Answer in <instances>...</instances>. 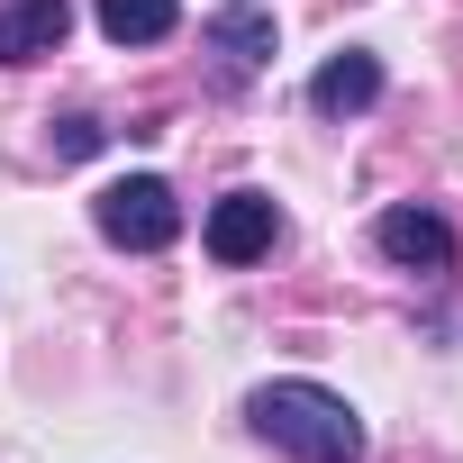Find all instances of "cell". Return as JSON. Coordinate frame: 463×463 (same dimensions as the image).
Masks as SVG:
<instances>
[{
    "instance_id": "6da1fadb",
    "label": "cell",
    "mask_w": 463,
    "mask_h": 463,
    "mask_svg": "<svg viewBox=\"0 0 463 463\" xmlns=\"http://www.w3.org/2000/svg\"><path fill=\"white\" fill-rule=\"evenodd\" d=\"M246 418H255V436L282 445L291 463H364V418H354V400L327 391V382H264V391L246 400Z\"/></svg>"
},
{
    "instance_id": "7a4b0ae2",
    "label": "cell",
    "mask_w": 463,
    "mask_h": 463,
    "mask_svg": "<svg viewBox=\"0 0 463 463\" xmlns=\"http://www.w3.org/2000/svg\"><path fill=\"white\" fill-rule=\"evenodd\" d=\"M91 227H100L109 246H128V255H164L182 237V200H173L164 173H128V182H109L91 200Z\"/></svg>"
},
{
    "instance_id": "3957f363",
    "label": "cell",
    "mask_w": 463,
    "mask_h": 463,
    "mask_svg": "<svg viewBox=\"0 0 463 463\" xmlns=\"http://www.w3.org/2000/svg\"><path fill=\"white\" fill-rule=\"evenodd\" d=\"M373 246H382L400 273H454V227H445L436 209H418V200H400V209L373 218Z\"/></svg>"
},
{
    "instance_id": "277c9868",
    "label": "cell",
    "mask_w": 463,
    "mask_h": 463,
    "mask_svg": "<svg viewBox=\"0 0 463 463\" xmlns=\"http://www.w3.org/2000/svg\"><path fill=\"white\" fill-rule=\"evenodd\" d=\"M273 237H282V209H273L264 191H227V200L209 209V227H200V246H209L218 264H255V255H273Z\"/></svg>"
},
{
    "instance_id": "5b68a950",
    "label": "cell",
    "mask_w": 463,
    "mask_h": 463,
    "mask_svg": "<svg viewBox=\"0 0 463 463\" xmlns=\"http://www.w3.org/2000/svg\"><path fill=\"white\" fill-rule=\"evenodd\" d=\"M373 100H382V55H364V46H345V55H327L309 73V109L318 118H364Z\"/></svg>"
},
{
    "instance_id": "8992f818",
    "label": "cell",
    "mask_w": 463,
    "mask_h": 463,
    "mask_svg": "<svg viewBox=\"0 0 463 463\" xmlns=\"http://www.w3.org/2000/svg\"><path fill=\"white\" fill-rule=\"evenodd\" d=\"M64 28H73L64 0H0V64H46Z\"/></svg>"
},
{
    "instance_id": "52a82bcc",
    "label": "cell",
    "mask_w": 463,
    "mask_h": 463,
    "mask_svg": "<svg viewBox=\"0 0 463 463\" xmlns=\"http://www.w3.org/2000/svg\"><path fill=\"white\" fill-rule=\"evenodd\" d=\"M209 55H218V73H227V82L264 73V64H273V19H264V10H246V0H237V10H218V19H209Z\"/></svg>"
},
{
    "instance_id": "ba28073f",
    "label": "cell",
    "mask_w": 463,
    "mask_h": 463,
    "mask_svg": "<svg viewBox=\"0 0 463 463\" xmlns=\"http://www.w3.org/2000/svg\"><path fill=\"white\" fill-rule=\"evenodd\" d=\"M182 28V0H100V37L109 46H164Z\"/></svg>"
},
{
    "instance_id": "9c48e42d",
    "label": "cell",
    "mask_w": 463,
    "mask_h": 463,
    "mask_svg": "<svg viewBox=\"0 0 463 463\" xmlns=\"http://www.w3.org/2000/svg\"><path fill=\"white\" fill-rule=\"evenodd\" d=\"M100 137H109L100 118H55V155H91Z\"/></svg>"
}]
</instances>
